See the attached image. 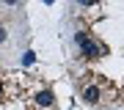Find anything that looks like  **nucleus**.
<instances>
[{"instance_id": "obj_8", "label": "nucleus", "mask_w": 124, "mask_h": 110, "mask_svg": "<svg viewBox=\"0 0 124 110\" xmlns=\"http://www.w3.org/2000/svg\"><path fill=\"white\" fill-rule=\"evenodd\" d=\"M6 3H8V6H14V3H17V0H6Z\"/></svg>"}, {"instance_id": "obj_1", "label": "nucleus", "mask_w": 124, "mask_h": 110, "mask_svg": "<svg viewBox=\"0 0 124 110\" xmlns=\"http://www.w3.org/2000/svg\"><path fill=\"white\" fill-rule=\"evenodd\" d=\"M80 52H83L85 58H102L105 55V47H102V44H97V41H85V44H80Z\"/></svg>"}, {"instance_id": "obj_7", "label": "nucleus", "mask_w": 124, "mask_h": 110, "mask_svg": "<svg viewBox=\"0 0 124 110\" xmlns=\"http://www.w3.org/2000/svg\"><path fill=\"white\" fill-rule=\"evenodd\" d=\"M3 41H6V30L0 28V44H3Z\"/></svg>"}, {"instance_id": "obj_6", "label": "nucleus", "mask_w": 124, "mask_h": 110, "mask_svg": "<svg viewBox=\"0 0 124 110\" xmlns=\"http://www.w3.org/2000/svg\"><path fill=\"white\" fill-rule=\"evenodd\" d=\"M77 3H80V6H97L99 0H77Z\"/></svg>"}, {"instance_id": "obj_3", "label": "nucleus", "mask_w": 124, "mask_h": 110, "mask_svg": "<svg viewBox=\"0 0 124 110\" xmlns=\"http://www.w3.org/2000/svg\"><path fill=\"white\" fill-rule=\"evenodd\" d=\"M99 96H102V94H99L97 85H85V88H83V102H85V105H97Z\"/></svg>"}, {"instance_id": "obj_4", "label": "nucleus", "mask_w": 124, "mask_h": 110, "mask_svg": "<svg viewBox=\"0 0 124 110\" xmlns=\"http://www.w3.org/2000/svg\"><path fill=\"white\" fill-rule=\"evenodd\" d=\"M85 41H88V33H85V30H77L75 33V44L80 47V44H85Z\"/></svg>"}, {"instance_id": "obj_2", "label": "nucleus", "mask_w": 124, "mask_h": 110, "mask_svg": "<svg viewBox=\"0 0 124 110\" xmlns=\"http://www.w3.org/2000/svg\"><path fill=\"white\" fill-rule=\"evenodd\" d=\"M33 102H36L39 107H53V105H55V94H53V91H39V94L33 96Z\"/></svg>"}, {"instance_id": "obj_5", "label": "nucleus", "mask_w": 124, "mask_h": 110, "mask_svg": "<svg viewBox=\"0 0 124 110\" xmlns=\"http://www.w3.org/2000/svg\"><path fill=\"white\" fill-rule=\"evenodd\" d=\"M33 61H36V55H33V50H28V52L22 55V66H31Z\"/></svg>"}, {"instance_id": "obj_9", "label": "nucleus", "mask_w": 124, "mask_h": 110, "mask_svg": "<svg viewBox=\"0 0 124 110\" xmlns=\"http://www.w3.org/2000/svg\"><path fill=\"white\" fill-rule=\"evenodd\" d=\"M44 3H53V0H44Z\"/></svg>"}]
</instances>
